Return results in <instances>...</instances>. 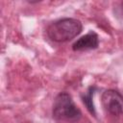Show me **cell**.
<instances>
[{"label": "cell", "mask_w": 123, "mask_h": 123, "mask_svg": "<svg viewBox=\"0 0 123 123\" xmlns=\"http://www.w3.org/2000/svg\"><path fill=\"white\" fill-rule=\"evenodd\" d=\"M83 29L80 20L75 18H62L52 22L46 30L48 37L56 42H66L77 37Z\"/></svg>", "instance_id": "6da1fadb"}, {"label": "cell", "mask_w": 123, "mask_h": 123, "mask_svg": "<svg viewBox=\"0 0 123 123\" xmlns=\"http://www.w3.org/2000/svg\"><path fill=\"white\" fill-rule=\"evenodd\" d=\"M53 117L60 121L75 122L82 117V112L75 105L71 95L65 91L60 92L53 104Z\"/></svg>", "instance_id": "7a4b0ae2"}, {"label": "cell", "mask_w": 123, "mask_h": 123, "mask_svg": "<svg viewBox=\"0 0 123 123\" xmlns=\"http://www.w3.org/2000/svg\"><path fill=\"white\" fill-rule=\"evenodd\" d=\"M103 108L112 115L123 114V95L115 89L105 90L101 97Z\"/></svg>", "instance_id": "3957f363"}, {"label": "cell", "mask_w": 123, "mask_h": 123, "mask_svg": "<svg viewBox=\"0 0 123 123\" xmlns=\"http://www.w3.org/2000/svg\"><path fill=\"white\" fill-rule=\"evenodd\" d=\"M99 45V37L95 32L90 31L84 37H80L77 41H75L72 45V49L74 51H84V50H91L97 48Z\"/></svg>", "instance_id": "277c9868"}, {"label": "cell", "mask_w": 123, "mask_h": 123, "mask_svg": "<svg viewBox=\"0 0 123 123\" xmlns=\"http://www.w3.org/2000/svg\"><path fill=\"white\" fill-rule=\"evenodd\" d=\"M93 92H94V87H93V86H90V87L88 88L87 93L83 96V101H84V103L86 104L87 110H88L91 113L95 114L94 106H93V103H92V95H93Z\"/></svg>", "instance_id": "5b68a950"}, {"label": "cell", "mask_w": 123, "mask_h": 123, "mask_svg": "<svg viewBox=\"0 0 123 123\" xmlns=\"http://www.w3.org/2000/svg\"><path fill=\"white\" fill-rule=\"evenodd\" d=\"M24 123H31V122H24Z\"/></svg>", "instance_id": "8992f818"}]
</instances>
